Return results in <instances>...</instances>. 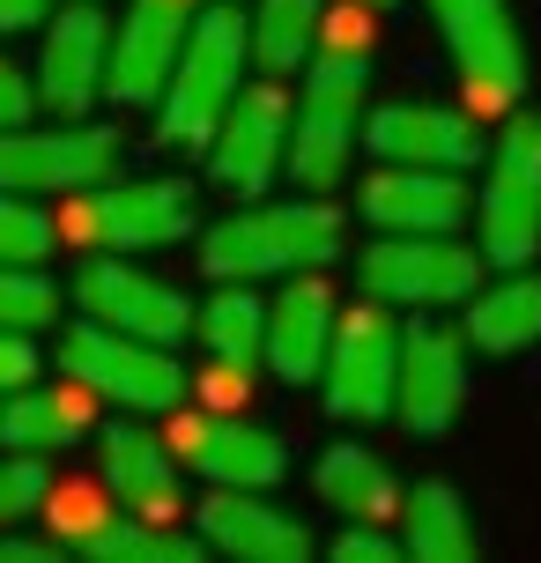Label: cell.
<instances>
[{
    "mask_svg": "<svg viewBox=\"0 0 541 563\" xmlns=\"http://www.w3.org/2000/svg\"><path fill=\"white\" fill-rule=\"evenodd\" d=\"M305 104H297V134H289V178L305 194H334L349 156L364 148V75H371V8L349 0L342 15H327L319 53L305 67Z\"/></svg>",
    "mask_w": 541,
    "mask_h": 563,
    "instance_id": "6da1fadb",
    "label": "cell"
},
{
    "mask_svg": "<svg viewBox=\"0 0 541 563\" xmlns=\"http://www.w3.org/2000/svg\"><path fill=\"white\" fill-rule=\"evenodd\" d=\"M342 260V208L327 200H275L245 208L200 238V267L216 282H260V275H312Z\"/></svg>",
    "mask_w": 541,
    "mask_h": 563,
    "instance_id": "7a4b0ae2",
    "label": "cell"
},
{
    "mask_svg": "<svg viewBox=\"0 0 541 563\" xmlns=\"http://www.w3.org/2000/svg\"><path fill=\"white\" fill-rule=\"evenodd\" d=\"M245 59H253V23L238 8H200L194 37H186V59H178L172 89L156 104V141L164 148H208L223 134L230 104L245 97Z\"/></svg>",
    "mask_w": 541,
    "mask_h": 563,
    "instance_id": "3957f363",
    "label": "cell"
},
{
    "mask_svg": "<svg viewBox=\"0 0 541 563\" xmlns=\"http://www.w3.org/2000/svg\"><path fill=\"white\" fill-rule=\"evenodd\" d=\"M59 371L82 378L97 400L134 408V416H178L186 408V371H178L172 341L126 334V327H104V319H82L59 341Z\"/></svg>",
    "mask_w": 541,
    "mask_h": 563,
    "instance_id": "277c9868",
    "label": "cell"
},
{
    "mask_svg": "<svg viewBox=\"0 0 541 563\" xmlns=\"http://www.w3.org/2000/svg\"><path fill=\"white\" fill-rule=\"evenodd\" d=\"M59 230L82 253H164L178 238H194V186H178V178L89 186L82 200H67Z\"/></svg>",
    "mask_w": 541,
    "mask_h": 563,
    "instance_id": "5b68a950",
    "label": "cell"
},
{
    "mask_svg": "<svg viewBox=\"0 0 541 563\" xmlns=\"http://www.w3.org/2000/svg\"><path fill=\"white\" fill-rule=\"evenodd\" d=\"M430 23L460 67V97L475 119L519 112L527 97V45H519L512 0H430Z\"/></svg>",
    "mask_w": 541,
    "mask_h": 563,
    "instance_id": "8992f818",
    "label": "cell"
},
{
    "mask_svg": "<svg viewBox=\"0 0 541 563\" xmlns=\"http://www.w3.org/2000/svg\"><path fill=\"white\" fill-rule=\"evenodd\" d=\"M475 216H483L489 267H527L541 253V112H512V126L489 141Z\"/></svg>",
    "mask_w": 541,
    "mask_h": 563,
    "instance_id": "52a82bcc",
    "label": "cell"
},
{
    "mask_svg": "<svg viewBox=\"0 0 541 563\" xmlns=\"http://www.w3.org/2000/svg\"><path fill=\"white\" fill-rule=\"evenodd\" d=\"M483 267H489V253L475 260V245H453V230H386L364 253V289L408 311L467 305L483 289Z\"/></svg>",
    "mask_w": 541,
    "mask_h": 563,
    "instance_id": "ba28073f",
    "label": "cell"
},
{
    "mask_svg": "<svg viewBox=\"0 0 541 563\" xmlns=\"http://www.w3.org/2000/svg\"><path fill=\"white\" fill-rule=\"evenodd\" d=\"M400 349H408V334L394 327L386 297L342 311V334H334V356H327V378H319L327 408L342 422L394 416L400 408Z\"/></svg>",
    "mask_w": 541,
    "mask_h": 563,
    "instance_id": "9c48e42d",
    "label": "cell"
},
{
    "mask_svg": "<svg viewBox=\"0 0 541 563\" xmlns=\"http://www.w3.org/2000/svg\"><path fill=\"white\" fill-rule=\"evenodd\" d=\"M119 170V134L112 126H15L0 141V186L8 194H89L112 186Z\"/></svg>",
    "mask_w": 541,
    "mask_h": 563,
    "instance_id": "30bf717a",
    "label": "cell"
},
{
    "mask_svg": "<svg viewBox=\"0 0 541 563\" xmlns=\"http://www.w3.org/2000/svg\"><path fill=\"white\" fill-rule=\"evenodd\" d=\"M289 97L275 82H253L238 104H230L223 134L208 141V170H216V186L238 200H260L275 178L289 170Z\"/></svg>",
    "mask_w": 541,
    "mask_h": 563,
    "instance_id": "8fae6325",
    "label": "cell"
},
{
    "mask_svg": "<svg viewBox=\"0 0 541 563\" xmlns=\"http://www.w3.org/2000/svg\"><path fill=\"white\" fill-rule=\"evenodd\" d=\"M194 23L200 0H126L112 37V104H164Z\"/></svg>",
    "mask_w": 541,
    "mask_h": 563,
    "instance_id": "7c38bea8",
    "label": "cell"
},
{
    "mask_svg": "<svg viewBox=\"0 0 541 563\" xmlns=\"http://www.w3.org/2000/svg\"><path fill=\"white\" fill-rule=\"evenodd\" d=\"M75 305L89 311V319H104V327H126V334H148V341H172L186 327H200V311L178 297L172 282L142 275V267H126L119 253H89L82 275H75Z\"/></svg>",
    "mask_w": 541,
    "mask_h": 563,
    "instance_id": "4fadbf2b",
    "label": "cell"
},
{
    "mask_svg": "<svg viewBox=\"0 0 541 563\" xmlns=\"http://www.w3.org/2000/svg\"><path fill=\"white\" fill-rule=\"evenodd\" d=\"M112 37L119 23L104 8H59L37 53V89L59 119H82L97 97H112Z\"/></svg>",
    "mask_w": 541,
    "mask_h": 563,
    "instance_id": "5bb4252c",
    "label": "cell"
},
{
    "mask_svg": "<svg viewBox=\"0 0 541 563\" xmlns=\"http://www.w3.org/2000/svg\"><path fill=\"white\" fill-rule=\"evenodd\" d=\"M172 445L194 460L216 489H275L289 475V445L267 430V422L245 416H178L172 422Z\"/></svg>",
    "mask_w": 541,
    "mask_h": 563,
    "instance_id": "9a60e30c",
    "label": "cell"
},
{
    "mask_svg": "<svg viewBox=\"0 0 541 563\" xmlns=\"http://www.w3.org/2000/svg\"><path fill=\"white\" fill-rule=\"evenodd\" d=\"M475 112H453V104H378L364 119V148L378 164H423V170H460L475 164Z\"/></svg>",
    "mask_w": 541,
    "mask_h": 563,
    "instance_id": "2e32d148",
    "label": "cell"
},
{
    "mask_svg": "<svg viewBox=\"0 0 541 563\" xmlns=\"http://www.w3.org/2000/svg\"><path fill=\"white\" fill-rule=\"evenodd\" d=\"M467 334H445V327H408V349H400V408L394 416L416 430V438H438L453 430V416L467 408Z\"/></svg>",
    "mask_w": 541,
    "mask_h": 563,
    "instance_id": "e0dca14e",
    "label": "cell"
},
{
    "mask_svg": "<svg viewBox=\"0 0 541 563\" xmlns=\"http://www.w3.org/2000/svg\"><path fill=\"white\" fill-rule=\"evenodd\" d=\"M334 334H342V305H334V289L319 282V267L312 275H289V289L275 297V311H267V364H275V378H289V386L327 378Z\"/></svg>",
    "mask_w": 541,
    "mask_h": 563,
    "instance_id": "ac0fdd59",
    "label": "cell"
},
{
    "mask_svg": "<svg viewBox=\"0 0 541 563\" xmlns=\"http://www.w3.org/2000/svg\"><path fill=\"white\" fill-rule=\"evenodd\" d=\"M200 534L216 541L223 556H245V563H305L312 556L305 519L267 505L260 489H216V497H200Z\"/></svg>",
    "mask_w": 541,
    "mask_h": 563,
    "instance_id": "d6986e66",
    "label": "cell"
},
{
    "mask_svg": "<svg viewBox=\"0 0 541 563\" xmlns=\"http://www.w3.org/2000/svg\"><path fill=\"white\" fill-rule=\"evenodd\" d=\"M483 208V194H467L453 170H423V164H386L364 186V216L378 230H460Z\"/></svg>",
    "mask_w": 541,
    "mask_h": 563,
    "instance_id": "ffe728a7",
    "label": "cell"
},
{
    "mask_svg": "<svg viewBox=\"0 0 541 563\" xmlns=\"http://www.w3.org/2000/svg\"><path fill=\"white\" fill-rule=\"evenodd\" d=\"M178 445L164 438H148L134 422H112L104 430V482H112V497L126 511H142V519H178Z\"/></svg>",
    "mask_w": 541,
    "mask_h": 563,
    "instance_id": "44dd1931",
    "label": "cell"
},
{
    "mask_svg": "<svg viewBox=\"0 0 541 563\" xmlns=\"http://www.w3.org/2000/svg\"><path fill=\"white\" fill-rule=\"evenodd\" d=\"M460 334L475 341L483 356H519V349H534L541 341V275L512 267L505 282H489L467 297V319H460Z\"/></svg>",
    "mask_w": 541,
    "mask_h": 563,
    "instance_id": "7402d4cb",
    "label": "cell"
},
{
    "mask_svg": "<svg viewBox=\"0 0 541 563\" xmlns=\"http://www.w3.org/2000/svg\"><path fill=\"white\" fill-rule=\"evenodd\" d=\"M89 386H23V394H8V416H0V438L15 452H53V445H75L89 438Z\"/></svg>",
    "mask_w": 541,
    "mask_h": 563,
    "instance_id": "603a6c76",
    "label": "cell"
},
{
    "mask_svg": "<svg viewBox=\"0 0 541 563\" xmlns=\"http://www.w3.org/2000/svg\"><path fill=\"white\" fill-rule=\"evenodd\" d=\"M312 489H319L334 511H342V519H394V511L408 505V497H400V482H394V467H386L378 452H364V445L319 452Z\"/></svg>",
    "mask_w": 541,
    "mask_h": 563,
    "instance_id": "cb8c5ba5",
    "label": "cell"
},
{
    "mask_svg": "<svg viewBox=\"0 0 541 563\" xmlns=\"http://www.w3.org/2000/svg\"><path fill=\"white\" fill-rule=\"evenodd\" d=\"M400 541L423 563H467L475 556V511L460 505L453 482H416L400 505Z\"/></svg>",
    "mask_w": 541,
    "mask_h": 563,
    "instance_id": "d4e9b609",
    "label": "cell"
},
{
    "mask_svg": "<svg viewBox=\"0 0 541 563\" xmlns=\"http://www.w3.org/2000/svg\"><path fill=\"white\" fill-rule=\"evenodd\" d=\"M208 549H216V541H208V534H178V519L119 511L112 527H97L75 556H89V563H200Z\"/></svg>",
    "mask_w": 541,
    "mask_h": 563,
    "instance_id": "484cf974",
    "label": "cell"
},
{
    "mask_svg": "<svg viewBox=\"0 0 541 563\" xmlns=\"http://www.w3.org/2000/svg\"><path fill=\"white\" fill-rule=\"evenodd\" d=\"M267 311H275V305H260L245 282H223L216 305L200 311V341H208V356H216V364L253 371L260 356H267Z\"/></svg>",
    "mask_w": 541,
    "mask_h": 563,
    "instance_id": "4316f807",
    "label": "cell"
},
{
    "mask_svg": "<svg viewBox=\"0 0 541 563\" xmlns=\"http://www.w3.org/2000/svg\"><path fill=\"white\" fill-rule=\"evenodd\" d=\"M319 0H260L253 8V59L267 75H297V67H312L319 53Z\"/></svg>",
    "mask_w": 541,
    "mask_h": 563,
    "instance_id": "83f0119b",
    "label": "cell"
},
{
    "mask_svg": "<svg viewBox=\"0 0 541 563\" xmlns=\"http://www.w3.org/2000/svg\"><path fill=\"white\" fill-rule=\"evenodd\" d=\"M59 216H45L37 208V194H8L0 200V260L8 267H37V260H53L59 253Z\"/></svg>",
    "mask_w": 541,
    "mask_h": 563,
    "instance_id": "f1b7e54d",
    "label": "cell"
},
{
    "mask_svg": "<svg viewBox=\"0 0 541 563\" xmlns=\"http://www.w3.org/2000/svg\"><path fill=\"white\" fill-rule=\"evenodd\" d=\"M0 327H15V334L59 327V282H45L37 267H8L0 275Z\"/></svg>",
    "mask_w": 541,
    "mask_h": 563,
    "instance_id": "f546056e",
    "label": "cell"
},
{
    "mask_svg": "<svg viewBox=\"0 0 541 563\" xmlns=\"http://www.w3.org/2000/svg\"><path fill=\"white\" fill-rule=\"evenodd\" d=\"M45 505H53L45 460H37V452H15L8 475H0V519H30V511H45Z\"/></svg>",
    "mask_w": 541,
    "mask_h": 563,
    "instance_id": "4dcf8cb0",
    "label": "cell"
},
{
    "mask_svg": "<svg viewBox=\"0 0 541 563\" xmlns=\"http://www.w3.org/2000/svg\"><path fill=\"white\" fill-rule=\"evenodd\" d=\"M334 556L342 563H394V556H408V541L378 534V519H349V534L334 541Z\"/></svg>",
    "mask_w": 541,
    "mask_h": 563,
    "instance_id": "1f68e13d",
    "label": "cell"
},
{
    "mask_svg": "<svg viewBox=\"0 0 541 563\" xmlns=\"http://www.w3.org/2000/svg\"><path fill=\"white\" fill-rule=\"evenodd\" d=\"M0 386H8V394L37 386V349H30V334H15V327H8V341H0Z\"/></svg>",
    "mask_w": 541,
    "mask_h": 563,
    "instance_id": "d6a6232c",
    "label": "cell"
},
{
    "mask_svg": "<svg viewBox=\"0 0 541 563\" xmlns=\"http://www.w3.org/2000/svg\"><path fill=\"white\" fill-rule=\"evenodd\" d=\"M37 97H45L37 75H23V67H8V75H0V119H8V134L30 126V104H37Z\"/></svg>",
    "mask_w": 541,
    "mask_h": 563,
    "instance_id": "836d02e7",
    "label": "cell"
},
{
    "mask_svg": "<svg viewBox=\"0 0 541 563\" xmlns=\"http://www.w3.org/2000/svg\"><path fill=\"white\" fill-rule=\"evenodd\" d=\"M53 23V0H0V30H37Z\"/></svg>",
    "mask_w": 541,
    "mask_h": 563,
    "instance_id": "e575fe53",
    "label": "cell"
},
{
    "mask_svg": "<svg viewBox=\"0 0 541 563\" xmlns=\"http://www.w3.org/2000/svg\"><path fill=\"white\" fill-rule=\"evenodd\" d=\"M67 541H0V556L8 563H45V556H59Z\"/></svg>",
    "mask_w": 541,
    "mask_h": 563,
    "instance_id": "d590c367",
    "label": "cell"
},
{
    "mask_svg": "<svg viewBox=\"0 0 541 563\" xmlns=\"http://www.w3.org/2000/svg\"><path fill=\"white\" fill-rule=\"evenodd\" d=\"M356 8H371V15H378V8H400V0H356Z\"/></svg>",
    "mask_w": 541,
    "mask_h": 563,
    "instance_id": "8d00e7d4",
    "label": "cell"
}]
</instances>
